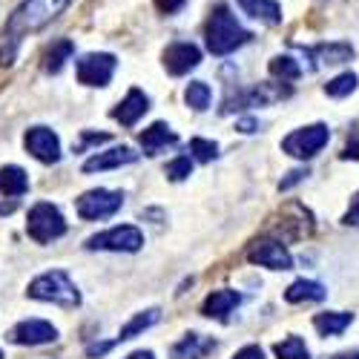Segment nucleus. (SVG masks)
Listing matches in <instances>:
<instances>
[{"label": "nucleus", "mask_w": 359, "mask_h": 359, "mask_svg": "<svg viewBox=\"0 0 359 359\" xmlns=\"http://www.w3.org/2000/svg\"><path fill=\"white\" fill-rule=\"evenodd\" d=\"M147 109H149V98L141 93L138 86H133L130 93L124 95V101L118 104V107H115L109 115H112V118H115V121L121 124V127H135V124H138V118H141Z\"/></svg>", "instance_id": "nucleus-15"}, {"label": "nucleus", "mask_w": 359, "mask_h": 359, "mask_svg": "<svg viewBox=\"0 0 359 359\" xmlns=\"http://www.w3.org/2000/svg\"><path fill=\"white\" fill-rule=\"evenodd\" d=\"M144 245V233L135 224H118L98 236L86 238V250H112V253H135Z\"/></svg>", "instance_id": "nucleus-5"}, {"label": "nucleus", "mask_w": 359, "mask_h": 359, "mask_svg": "<svg viewBox=\"0 0 359 359\" xmlns=\"http://www.w3.org/2000/svg\"><path fill=\"white\" fill-rule=\"evenodd\" d=\"M26 293L32 296V299H38V302H52V305H64V308L81 305V293H78L75 282L64 271L41 273L38 279L29 282Z\"/></svg>", "instance_id": "nucleus-3"}, {"label": "nucleus", "mask_w": 359, "mask_h": 359, "mask_svg": "<svg viewBox=\"0 0 359 359\" xmlns=\"http://www.w3.org/2000/svg\"><path fill=\"white\" fill-rule=\"evenodd\" d=\"M164 172H167L170 182H184V178H190V172H193V158L190 156H178L164 167Z\"/></svg>", "instance_id": "nucleus-29"}, {"label": "nucleus", "mask_w": 359, "mask_h": 359, "mask_svg": "<svg viewBox=\"0 0 359 359\" xmlns=\"http://www.w3.org/2000/svg\"><path fill=\"white\" fill-rule=\"evenodd\" d=\"M345 224L359 227V193L351 198V207H348V213H345Z\"/></svg>", "instance_id": "nucleus-36"}, {"label": "nucleus", "mask_w": 359, "mask_h": 359, "mask_svg": "<svg viewBox=\"0 0 359 359\" xmlns=\"http://www.w3.org/2000/svg\"><path fill=\"white\" fill-rule=\"evenodd\" d=\"M327 296L325 285L313 282V279H296L287 290H285V299L290 305H299V302H322V299Z\"/></svg>", "instance_id": "nucleus-19"}, {"label": "nucleus", "mask_w": 359, "mask_h": 359, "mask_svg": "<svg viewBox=\"0 0 359 359\" xmlns=\"http://www.w3.org/2000/svg\"><path fill=\"white\" fill-rule=\"evenodd\" d=\"M124 204V193L121 190H86L78 201H75V210L83 222H101V219H109L121 210Z\"/></svg>", "instance_id": "nucleus-6"}, {"label": "nucleus", "mask_w": 359, "mask_h": 359, "mask_svg": "<svg viewBox=\"0 0 359 359\" xmlns=\"http://www.w3.org/2000/svg\"><path fill=\"white\" fill-rule=\"evenodd\" d=\"M305 175H308V170H293V172H287V178H282V184H279V190H290L293 184H299V182H305Z\"/></svg>", "instance_id": "nucleus-34"}, {"label": "nucleus", "mask_w": 359, "mask_h": 359, "mask_svg": "<svg viewBox=\"0 0 359 359\" xmlns=\"http://www.w3.org/2000/svg\"><path fill=\"white\" fill-rule=\"evenodd\" d=\"M161 319V311L158 308H149V311H144V313H135L121 331H118V337L112 339V345H121V342H127V339H135L138 334H144L147 327H153L156 322Z\"/></svg>", "instance_id": "nucleus-21"}, {"label": "nucleus", "mask_w": 359, "mask_h": 359, "mask_svg": "<svg viewBox=\"0 0 359 359\" xmlns=\"http://www.w3.org/2000/svg\"><path fill=\"white\" fill-rule=\"evenodd\" d=\"M273 351H276L279 359H311V351H308L302 337H287V339L276 342Z\"/></svg>", "instance_id": "nucleus-27"}, {"label": "nucleus", "mask_w": 359, "mask_h": 359, "mask_svg": "<svg viewBox=\"0 0 359 359\" xmlns=\"http://www.w3.org/2000/svg\"><path fill=\"white\" fill-rule=\"evenodd\" d=\"M342 158H345V161H359V130L348 138V144H345V149H342Z\"/></svg>", "instance_id": "nucleus-33"}, {"label": "nucleus", "mask_w": 359, "mask_h": 359, "mask_svg": "<svg viewBox=\"0 0 359 359\" xmlns=\"http://www.w3.org/2000/svg\"><path fill=\"white\" fill-rule=\"evenodd\" d=\"M0 359H4V351H0Z\"/></svg>", "instance_id": "nucleus-40"}, {"label": "nucleus", "mask_w": 359, "mask_h": 359, "mask_svg": "<svg viewBox=\"0 0 359 359\" xmlns=\"http://www.w3.org/2000/svg\"><path fill=\"white\" fill-rule=\"evenodd\" d=\"M356 83H359V78H356L353 72H342V75H337L334 81L325 83V93L331 95V98H345V95H351L353 89H356Z\"/></svg>", "instance_id": "nucleus-28"}, {"label": "nucleus", "mask_w": 359, "mask_h": 359, "mask_svg": "<svg viewBox=\"0 0 359 359\" xmlns=\"http://www.w3.org/2000/svg\"><path fill=\"white\" fill-rule=\"evenodd\" d=\"M138 161V153L133 147H124V144H118V147H109L104 149V153H95L89 161H83V172H104V170H118V167H124V164H133Z\"/></svg>", "instance_id": "nucleus-13"}, {"label": "nucleus", "mask_w": 359, "mask_h": 359, "mask_svg": "<svg viewBox=\"0 0 359 359\" xmlns=\"http://www.w3.org/2000/svg\"><path fill=\"white\" fill-rule=\"evenodd\" d=\"M72 0H23V4L12 12V18L4 26L6 41H20L29 32H41L43 26H49L57 15H61Z\"/></svg>", "instance_id": "nucleus-1"}, {"label": "nucleus", "mask_w": 359, "mask_h": 359, "mask_svg": "<svg viewBox=\"0 0 359 359\" xmlns=\"http://www.w3.org/2000/svg\"><path fill=\"white\" fill-rule=\"evenodd\" d=\"M138 141H141V149H144L147 156H158L161 149H167V147H175V144H178V135L170 130V124L156 121V124H149V127L138 135Z\"/></svg>", "instance_id": "nucleus-16"}, {"label": "nucleus", "mask_w": 359, "mask_h": 359, "mask_svg": "<svg viewBox=\"0 0 359 359\" xmlns=\"http://www.w3.org/2000/svg\"><path fill=\"white\" fill-rule=\"evenodd\" d=\"M238 302H242V296H238L236 290H213L210 296L204 299V305H201V313L204 316H210V319H227L236 308H238Z\"/></svg>", "instance_id": "nucleus-17"}, {"label": "nucleus", "mask_w": 359, "mask_h": 359, "mask_svg": "<svg viewBox=\"0 0 359 359\" xmlns=\"http://www.w3.org/2000/svg\"><path fill=\"white\" fill-rule=\"evenodd\" d=\"M26 233H29L32 242L49 245V242H55V238H61L67 233V219L55 204L38 201L26 216Z\"/></svg>", "instance_id": "nucleus-4"}, {"label": "nucleus", "mask_w": 359, "mask_h": 359, "mask_svg": "<svg viewBox=\"0 0 359 359\" xmlns=\"http://www.w3.org/2000/svg\"><path fill=\"white\" fill-rule=\"evenodd\" d=\"M327 141H331V130H327V124H311V127H302V130H293L282 141V149L293 158H313Z\"/></svg>", "instance_id": "nucleus-7"}, {"label": "nucleus", "mask_w": 359, "mask_h": 359, "mask_svg": "<svg viewBox=\"0 0 359 359\" xmlns=\"http://www.w3.org/2000/svg\"><path fill=\"white\" fill-rule=\"evenodd\" d=\"M26 190H29V175H26L23 167H18V164L0 167V193L18 198V196H23Z\"/></svg>", "instance_id": "nucleus-23"}, {"label": "nucleus", "mask_w": 359, "mask_h": 359, "mask_svg": "<svg viewBox=\"0 0 359 359\" xmlns=\"http://www.w3.org/2000/svg\"><path fill=\"white\" fill-rule=\"evenodd\" d=\"M72 52H75V43L69 41V38H61V41H55L49 49H46V55H43V69L46 72H61L64 69V64L72 57Z\"/></svg>", "instance_id": "nucleus-24"}, {"label": "nucleus", "mask_w": 359, "mask_h": 359, "mask_svg": "<svg viewBox=\"0 0 359 359\" xmlns=\"http://www.w3.org/2000/svg\"><path fill=\"white\" fill-rule=\"evenodd\" d=\"M101 141H109V135H107V133H83L81 141L75 144V153H83L89 144H101Z\"/></svg>", "instance_id": "nucleus-31"}, {"label": "nucleus", "mask_w": 359, "mask_h": 359, "mask_svg": "<svg viewBox=\"0 0 359 359\" xmlns=\"http://www.w3.org/2000/svg\"><path fill=\"white\" fill-rule=\"evenodd\" d=\"M9 342L15 345H29V348H35V345H46V342H55L57 339V327L46 319H23L18 322L12 331L6 334Z\"/></svg>", "instance_id": "nucleus-10"}, {"label": "nucleus", "mask_w": 359, "mask_h": 359, "mask_svg": "<svg viewBox=\"0 0 359 359\" xmlns=\"http://www.w3.org/2000/svg\"><path fill=\"white\" fill-rule=\"evenodd\" d=\"M248 259L259 267H271V271H290L293 267V256L287 253V248L276 238H259V242L248 250Z\"/></svg>", "instance_id": "nucleus-11"}, {"label": "nucleus", "mask_w": 359, "mask_h": 359, "mask_svg": "<svg viewBox=\"0 0 359 359\" xmlns=\"http://www.w3.org/2000/svg\"><path fill=\"white\" fill-rule=\"evenodd\" d=\"M124 359H156V353H153V351H133V353L124 356Z\"/></svg>", "instance_id": "nucleus-38"}, {"label": "nucleus", "mask_w": 359, "mask_h": 359, "mask_svg": "<svg viewBox=\"0 0 359 359\" xmlns=\"http://www.w3.org/2000/svg\"><path fill=\"white\" fill-rule=\"evenodd\" d=\"M308 61H313V69L316 67H339V64H348L353 57V46L351 43H316V46H308L305 49Z\"/></svg>", "instance_id": "nucleus-14"}, {"label": "nucleus", "mask_w": 359, "mask_h": 359, "mask_svg": "<svg viewBox=\"0 0 359 359\" xmlns=\"http://www.w3.org/2000/svg\"><path fill=\"white\" fill-rule=\"evenodd\" d=\"M115 69H118V61L109 52H86L75 64V75L83 86H107L112 81Z\"/></svg>", "instance_id": "nucleus-8"}, {"label": "nucleus", "mask_w": 359, "mask_h": 359, "mask_svg": "<svg viewBox=\"0 0 359 359\" xmlns=\"http://www.w3.org/2000/svg\"><path fill=\"white\" fill-rule=\"evenodd\" d=\"M334 359H359V351H348V353H337Z\"/></svg>", "instance_id": "nucleus-39"}, {"label": "nucleus", "mask_w": 359, "mask_h": 359, "mask_svg": "<svg viewBox=\"0 0 359 359\" xmlns=\"http://www.w3.org/2000/svg\"><path fill=\"white\" fill-rule=\"evenodd\" d=\"M26 153L38 158L41 164H57L61 161V138H57L49 127H32L23 135Z\"/></svg>", "instance_id": "nucleus-9"}, {"label": "nucleus", "mask_w": 359, "mask_h": 359, "mask_svg": "<svg viewBox=\"0 0 359 359\" xmlns=\"http://www.w3.org/2000/svg\"><path fill=\"white\" fill-rule=\"evenodd\" d=\"M238 9H242L248 18L262 20L267 26L282 23V6L276 0H238Z\"/></svg>", "instance_id": "nucleus-18"}, {"label": "nucleus", "mask_w": 359, "mask_h": 359, "mask_svg": "<svg viewBox=\"0 0 359 359\" xmlns=\"http://www.w3.org/2000/svg\"><path fill=\"white\" fill-rule=\"evenodd\" d=\"M253 35L248 32V29L236 20V15L230 12L227 4H216L210 18H207L204 23V41H207V49H210L213 55H230L236 52L238 46H245Z\"/></svg>", "instance_id": "nucleus-2"}, {"label": "nucleus", "mask_w": 359, "mask_h": 359, "mask_svg": "<svg viewBox=\"0 0 359 359\" xmlns=\"http://www.w3.org/2000/svg\"><path fill=\"white\" fill-rule=\"evenodd\" d=\"M233 359H264V351L259 345H245L242 351H236Z\"/></svg>", "instance_id": "nucleus-35"}, {"label": "nucleus", "mask_w": 359, "mask_h": 359, "mask_svg": "<svg viewBox=\"0 0 359 359\" xmlns=\"http://www.w3.org/2000/svg\"><path fill=\"white\" fill-rule=\"evenodd\" d=\"M184 101H187L190 109L204 112L207 107H210V101H213V89L207 86L204 81H193V83H187V89H184Z\"/></svg>", "instance_id": "nucleus-25"}, {"label": "nucleus", "mask_w": 359, "mask_h": 359, "mask_svg": "<svg viewBox=\"0 0 359 359\" xmlns=\"http://www.w3.org/2000/svg\"><path fill=\"white\" fill-rule=\"evenodd\" d=\"M190 153L198 161H213L219 156V144L216 141H207V138H193L190 141Z\"/></svg>", "instance_id": "nucleus-30"}, {"label": "nucleus", "mask_w": 359, "mask_h": 359, "mask_svg": "<svg viewBox=\"0 0 359 359\" xmlns=\"http://www.w3.org/2000/svg\"><path fill=\"white\" fill-rule=\"evenodd\" d=\"M187 6V0H156V9L161 15H175V12H182Z\"/></svg>", "instance_id": "nucleus-32"}, {"label": "nucleus", "mask_w": 359, "mask_h": 359, "mask_svg": "<svg viewBox=\"0 0 359 359\" xmlns=\"http://www.w3.org/2000/svg\"><path fill=\"white\" fill-rule=\"evenodd\" d=\"M351 322H353V313L348 311H327L313 316V327L319 331V337H339Z\"/></svg>", "instance_id": "nucleus-22"}, {"label": "nucleus", "mask_w": 359, "mask_h": 359, "mask_svg": "<svg viewBox=\"0 0 359 359\" xmlns=\"http://www.w3.org/2000/svg\"><path fill=\"white\" fill-rule=\"evenodd\" d=\"M213 348H216L213 339H201L198 334H184L182 342L172 345L170 356H172V359H204V353L213 351Z\"/></svg>", "instance_id": "nucleus-20"}, {"label": "nucleus", "mask_w": 359, "mask_h": 359, "mask_svg": "<svg viewBox=\"0 0 359 359\" xmlns=\"http://www.w3.org/2000/svg\"><path fill=\"white\" fill-rule=\"evenodd\" d=\"M271 75L273 78H282V83L296 81L299 75H302V64H299L296 57H290V55H276L273 61H271Z\"/></svg>", "instance_id": "nucleus-26"}, {"label": "nucleus", "mask_w": 359, "mask_h": 359, "mask_svg": "<svg viewBox=\"0 0 359 359\" xmlns=\"http://www.w3.org/2000/svg\"><path fill=\"white\" fill-rule=\"evenodd\" d=\"M161 57H164V69L178 78V75H187L190 69H196L201 64V49L190 41H175L164 49Z\"/></svg>", "instance_id": "nucleus-12"}, {"label": "nucleus", "mask_w": 359, "mask_h": 359, "mask_svg": "<svg viewBox=\"0 0 359 359\" xmlns=\"http://www.w3.org/2000/svg\"><path fill=\"white\" fill-rule=\"evenodd\" d=\"M236 130L245 133V135H250V133L259 130V121H256V118H242V121H236Z\"/></svg>", "instance_id": "nucleus-37"}]
</instances>
